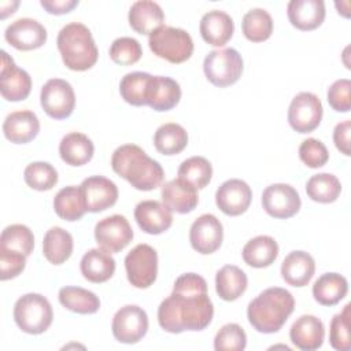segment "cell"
<instances>
[{
  "mask_svg": "<svg viewBox=\"0 0 351 351\" xmlns=\"http://www.w3.org/2000/svg\"><path fill=\"white\" fill-rule=\"evenodd\" d=\"M214 315V306L207 295L206 280L196 273L181 274L173 292L158 308V322L169 333L203 330Z\"/></svg>",
  "mask_w": 351,
  "mask_h": 351,
  "instance_id": "obj_1",
  "label": "cell"
},
{
  "mask_svg": "<svg viewBox=\"0 0 351 351\" xmlns=\"http://www.w3.org/2000/svg\"><path fill=\"white\" fill-rule=\"evenodd\" d=\"M111 167L138 191H152L160 186L165 178V171L159 162L149 158L136 144L118 147L111 156Z\"/></svg>",
  "mask_w": 351,
  "mask_h": 351,
  "instance_id": "obj_2",
  "label": "cell"
},
{
  "mask_svg": "<svg viewBox=\"0 0 351 351\" xmlns=\"http://www.w3.org/2000/svg\"><path fill=\"white\" fill-rule=\"evenodd\" d=\"M295 299L289 291L271 287L252 299L247 307V318L261 333L278 332L293 313Z\"/></svg>",
  "mask_w": 351,
  "mask_h": 351,
  "instance_id": "obj_3",
  "label": "cell"
},
{
  "mask_svg": "<svg viewBox=\"0 0 351 351\" xmlns=\"http://www.w3.org/2000/svg\"><path fill=\"white\" fill-rule=\"evenodd\" d=\"M64 66L74 71H85L95 66L99 51L90 30L80 22L63 26L56 38Z\"/></svg>",
  "mask_w": 351,
  "mask_h": 351,
  "instance_id": "obj_4",
  "label": "cell"
},
{
  "mask_svg": "<svg viewBox=\"0 0 351 351\" xmlns=\"http://www.w3.org/2000/svg\"><path fill=\"white\" fill-rule=\"evenodd\" d=\"M148 44L154 55L174 64L188 60L193 53L191 34L180 27L165 25L158 27L149 34Z\"/></svg>",
  "mask_w": 351,
  "mask_h": 351,
  "instance_id": "obj_5",
  "label": "cell"
},
{
  "mask_svg": "<svg viewBox=\"0 0 351 351\" xmlns=\"http://www.w3.org/2000/svg\"><path fill=\"white\" fill-rule=\"evenodd\" d=\"M53 311L48 299L40 293H26L14 306V319L18 328L29 335L44 333L52 324Z\"/></svg>",
  "mask_w": 351,
  "mask_h": 351,
  "instance_id": "obj_6",
  "label": "cell"
},
{
  "mask_svg": "<svg viewBox=\"0 0 351 351\" xmlns=\"http://www.w3.org/2000/svg\"><path fill=\"white\" fill-rule=\"evenodd\" d=\"M203 71L207 80L219 88L233 85L243 73L241 55L234 48H222L208 52L203 62Z\"/></svg>",
  "mask_w": 351,
  "mask_h": 351,
  "instance_id": "obj_7",
  "label": "cell"
},
{
  "mask_svg": "<svg viewBox=\"0 0 351 351\" xmlns=\"http://www.w3.org/2000/svg\"><path fill=\"white\" fill-rule=\"evenodd\" d=\"M129 282L136 288L151 287L158 274V254L148 244H137L125 258Z\"/></svg>",
  "mask_w": 351,
  "mask_h": 351,
  "instance_id": "obj_8",
  "label": "cell"
},
{
  "mask_svg": "<svg viewBox=\"0 0 351 351\" xmlns=\"http://www.w3.org/2000/svg\"><path fill=\"white\" fill-rule=\"evenodd\" d=\"M40 101L43 110L51 118H69L75 106L74 89L66 80L51 78L41 88Z\"/></svg>",
  "mask_w": 351,
  "mask_h": 351,
  "instance_id": "obj_9",
  "label": "cell"
},
{
  "mask_svg": "<svg viewBox=\"0 0 351 351\" xmlns=\"http://www.w3.org/2000/svg\"><path fill=\"white\" fill-rule=\"evenodd\" d=\"M111 329L114 337L119 343L134 344L147 335L148 315L141 307L126 304L115 313Z\"/></svg>",
  "mask_w": 351,
  "mask_h": 351,
  "instance_id": "obj_10",
  "label": "cell"
},
{
  "mask_svg": "<svg viewBox=\"0 0 351 351\" xmlns=\"http://www.w3.org/2000/svg\"><path fill=\"white\" fill-rule=\"evenodd\" d=\"M322 104L311 92L298 93L288 108V122L299 133H310L317 129L322 119Z\"/></svg>",
  "mask_w": 351,
  "mask_h": 351,
  "instance_id": "obj_11",
  "label": "cell"
},
{
  "mask_svg": "<svg viewBox=\"0 0 351 351\" xmlns=\"http://www.w3.org/2000/svg\"><path fill=\"white\" fill-rule=\"evenodd\" d=\"M95 239L99 247L110 254L119 252L132 241L133 229L123 215L114 214L96 223Z\"/></svg>",
  "mask_w": 351,
  "mask_h": 351,
  "instance_id": "obj_12",
  "label": "cell"
},
{
  "mask_svg": "<svg viewBox=\"0 0 351 351\" xmlns=\"http://www.w3.org/2000/svg\"><path fill=\"white\" fill-rule=\"evenodd\" d=\"M300 204L298 191L289 184H271L262 193V206L273 218H291L299 211Z\"/></svg>",
  "mask_w": 351,
  "mask_h": 351,
  "instance_id": "obj_13",
  "label": "cell"
},
{
  "mask_svg": "<svg viewBox=\"0 0 351 351\" xmlns=\"http://www.w3.org/2000/svg\"><path fill=\"white\" fill-rule=\"evenodd\" d=\"M32 90V78L27 71L19 69L14 59L1 51L0 66V92L3 99L8 101L25 100Z\"/></svg>",
  "mask_w": 351,
  "mask_h": 351,
  "instance_id": "obj_14",
  "label": "cell"
},
{
  "mask_svg": "<svg viewBox=\"0 0 351 351\" xmlns=\"http://www.w3.org/2000/svg\"><path fill=\"white\" fill-rule=\"evenodd\" d=\"M223 240L221 221L213 214H203L193 221L189 229V241L195 251L202 255L215 252Z\"/></svg>",
  "mask_w": 351,
  "mask_h": 351,
  "instance_id": "obj_15",
  "label": "cell"
},
{
  "mask_svg": "<svg viewBox=\"0 0 351 351\" xmlns=\"http://www.w3.org/2000/svg\"><path fill=\"white\" fill-rule=\"evenodd\" d=\"M4 38L19 51H32L45 44L47 29L36 19L19 18L7 26Z\"/></svg>",
  "mask_w": 351,
  "mask_h": 351,
  "instance_id": "obj_16",
  "label": "cell"
},
{
  "mask_svg": "<svg viewBox=\"0 0 351 351\" xmlns=\"http://www.w3.org/2000/svg\"><path fill=\"white\" fill-rule=\"evenodd\" d=\"M252 200L250 185L239 178H230L221 184L215 192V203L218 208L230 217H237L245 213Z\"/></svg>",
  "mask_w": 351,
  "mask_h": 351,
  "instance_id": "obj_17",
  "label": "cell"
},
{
  "mask_svg": "<svg viewBox=\"0 0 351 351\" xmlns=\"http://www.w3.org/2000/svg\"><path fill=\"white\" fill-rule=\"evenodd\" d=\"M86 211L100 213L112 207L118 200V188L114 181L103 176H92L81 182Z\"/></svg>",
  "mask_w": 351,
  "mask_h": 351,
  "instance_id": "obj_18",
  "label": "cell"
},
{
  "mask_svg": "<svg viewBox=\"0 0 351 351\" xmlns=\"http://www.w3.org/2000/svg\"><path fill=\"white\" fill-rule=\"evenodd\" d=\"M134 219L148 234H160L173 223V211L158 200H143L134 208Z\"/></svg>",
  "mask_w": 351,
  "mask_h": 351,
  "instance_id": "obj_19",
  "label": "cell"
},
{
  "mask_svg": "<svg viewBox=\"0 0 351 351\" xmlns=\"http://www.w3.org/2000/svg\"><path fill=\"white\" fill-rule=\"evenodd\" d=\"M291 341L295 347L302 351L318 350L325 337V326L315 315L304 314L300 315L291 326L289 330Z\"/></svg>",
  "mask_w": 351,
  "mask_h": 351,
  "instance_id": "obj_20",
  "label": "cell"
},
{
  "mask_svg": "<svg viewBox=\"0 0 351 351\" xmlns=\"http://www.w3.org/2000/svg\"><path fill=\"white\" fill-rule=\"evenodd\" d=\"M288 19L299 30H314L325 19L324 0H291L287 5Z\"/></svg>",
  "mask_w": 351,
  "mask_h": 351,
  "instance_id": "obj_21",
  "label": "cell"
},
{
  "mask_svg": "<svg viewBox=\"0 0 351 351\" xmlns=\"http://www.w3.org/2000/svg\"><path fill=\"white\" fill-rule=\"evenodd\" d=\"M200 34L213 47L225 45L233 36L234 23L229 14L221 10H211L200 19Z\"/></svg>",
  "mask_w": 351,
  "mask_h": 351,
  "instance_id": "obj_22",
  "label": "cell"
},
{
  "mask_svg": "<svg viewBox=\"0 0 351 351\" xmlns=\"http://www.w3.org/2000/svg\"><path fill=\"white\" fill-rule=\"evenodd\" d=\"M3 132L5 138L11 143L26 144L38 134L40 121L33 111H14L4 119Z\"/></svg>",
  "mask_w": 351,
  "mask_h": 351,
  "instance_id": "obj_23",
  "label": "cell"
},
{
  "mask_svg": "<svg viewBox=\"0 0 351 351\" xmlns=\"http://www.w3.org/2000/svg\"><path fill=\"white\" fill-rule=\"evenodd\" d=\"M197 189L181 178H174L162 186V200L171 210L178 214H188L197 206Z\"/></svg>",
  "mask_w": 351,
  "mask_h": 351,
  "instance_id": "obj_24",
  "label": "cell"
},
{
  "mask_svg": "<svg viewBox=\"0 0 351 351\" xmlns=\"http://www.w3.org/2000/svg\"><path fill=\"white\" fill-rule=\"evenodd\" d=\"M315 271L314 258L306 251L289 252L281 263V276L288 285L304 287L307 285Z\"/></svg>",
  "mask_w": 351,
  "mask_h": 351,
  "instance_id": "obj_25",
  "label": "cell"
},
{
  "mask_svg": "<svg viewBox=\"0 0 351 351\" xmlns=\"http://www.w3.org/2000/svg\"><path fill=\"white\" fill-rule=\"evenodd\" d=\"M129 25L140 34H151L165 23L162 7L151 0L134 1L129 10Z\"/></svg>",
  "mask_w": 351,
  "mask_h": 351,
  "instance_id": "obj_26",
  "label": "cell"
},
{
  "mask_svg": "<svg viewBox=\"0 0 351 351\" xmlns=\"http://www.w3.org/2000/svg\"><path fill=\"white\" fill-rule=\"evenodd\" d=\"M180 99L181 88L176 80L165 75H152L147 106L155 111H169L178 104Z\"/></svg>",
  "mask_w": 351,
  "mask_h": 351,
  "instance_id": "obj_27",
  "label": "cell"
},
{
  "mask_svg": "<svg viewBox=\"0 0 351 351\" xmlns=\"http://www.w3.org/2000/svg\"><path fill=\"white\" fill-rule=\"evenodd\" d=\"M80 269L88 281L95 284L106 282L115 271V259L103 248H92L84 254Z\"/></svg>",
  "mask_w": 351,
  "mask_h": 351,
  "instance_id": "obj_28",
  "label": "cell"
},
{
  "mask_svg": "<svg viewBox=\"0 0 351 351\" xmlns=\"http://www.w3.org/2000/svg\"><path fill=\"white\" fill-rule=\"evenodd\" d=\"M59 154L62 160L67 165L82 166L93 158L95 145L86 134L71 132L60 140Z\"/></svg>",
  "mask_w": 351,
  "mask_h": 351,
  "instance_id": "obj_29",
  "label": "cell"
},
{
  "mask_svg": "<svg viewBox=\"0 0 351 351\" xmlns=\"http://www.w3.org/2000/svg\"><path fill=\"white\" fill-rule=\"evenodd\" d=\"M243 259L248 266L262 269L270 266L278 256V244L271 236L261 234L243 247Z\"/></svg>",
  "mask_w": 351,
  "mask_h": 351,
  "instance_id": "obj_30",
  "label": "cell"
},
{
  "mask_svg": "<svg viewBox=\"0 0 351 351\" xmlns=\"http://www.w3.org/2000/svg\"><path fill=\"white\" fill-rule=\"evenodd\" d=\"M247 274L234 265L222 266L215 276V291L222 300L233 302L247 289Z\"/></svg>",
  "mask_w": 351,
  "mask_h": 351,
  "instance_id": "obj_31",
  "label": "cell"
},
{
  "mask_svg": "<svg viewBox=\"0 0 351 351\" xmlns=\"http://www.w3.org/2000/svg\"><path fill=\"white\" fill-rule=\"evenodd\" d=\"M73 236L60 226H53L44 234L43 254L52 265L64 263L73 254Z\"/></svg>",
  "mask_w": 351,
  "mask_h": 351,
  "instance_id": "obj_32",
  "label": "cell"
},
{
  "mask_svg": "<svg viewBox=\"0 0 351 351\" xmlns=\"http://www.w3.org/2000/svg\"><path fill=\"white\" fill-rule=\"evenodd\" d=\"M348 282L339 273H325L313 285V296L322 306H335L346 298Z\"/></svg>",
  "mask_w": 351,
  "mask_h": 351,
  "instance_id": "obj_33",
  "label": "cell"
},
{
  "mask_svg": "<svg viewBox=\"0 0 351 351\" xmlns=\"http://www.w3.org/2000/svg\"><path fill=\"white\" fill-rule=\"evenodd\" d=\"M53 210L56 215L64 221H78L86 213V206L81 186H64L53 199Z\"/></svg>",
  "mask_w": 351,
  "mask_h": 351,
  "instance_id": "obj_34",
  "label": "cell"
},
{
  "mask_svg": "<svg viewBox=\"0 0 351 351\" xmlns=\"http://www.w3.org/2000/svg\"><path fill=\"white\" fill-rule=\"evenodd\" d=\"M154 144L156 151L162 155H177L185 149L188 144V133L181 125L169 122L156 129Z\"/></svg>",
  "mask_w": 351,
  "mask_h": 351,
  "instance_id": "obj_35",
  "label": "cell"
},
{
  "mask_svg": "<svg viewBox=\"0 0 351 351\" xmlns=\"http://www.w3.org/2000/svg\"><path fill=\"white\" fill-rule=\"evenodd\" d=\"M58 298L60 304L73 313L93 314L100 308L99 296L81 287H63Z\"/></svg>",
  "mask_w": 351,
  "mask_h": 351,
  "instance_id": "obj_36",
  "label": "cell"
},
{
  "mask_svg": "<svg viewBox=\"0 0 351 351\" xmlns=\"http://www.w3.org/2000/svg\"><path fill=\"white\" fill-rule=\"evenodd\" d=\"M151 80L152 75L144 71L125 74L119 82V93L122 99L132 106H147Z\"/></svg>",
  "mask_w": 351,
  "mask_h": 351,
  "instance_id": "obj_37",
  "label": "cell"
},
{
  "mask_svg": "<svg viewBox=\"0 0 351 351\" xmlns=\"http://www.w3.org/2000/svg\"><path fill=\"white\" fill-rule=\"evenodd\" d=\"M241 29L247 40L252 43H262L273 33L271 15L263 8H252L244 14Z\"/></svg>",
  "mask_w": 351,
  "mask_h": 351,
  "instance_id": "obj_38",
  "label": "cell"
},
{
  "mask_svg": "<svg viewBox=\"0 0 351 351\" xmlns=\"http://www.w3.org/2000/svg\"><path fill=\"white\" fill-rule=\"evenodd\" d=\"M307 196L318 203H333L341 192L339 178L330 173H319L311 176L306 184Z\"/></svg>",
  "mask_w": 351,
  "mask_h": 351,
  "instance_id": "obj_39",
  "label": "cell"
},
{
  "mask_svg": "<svg viewBox=\"0 0 351 351\" xmlns=\"http://www.w3.org/2000/svg\"><path fill=\"white\" fill-rule=\"evenodd\" d=\"M0 248L10 250L29 256L34 248L33 232L22 223H12L4 228L0 236Z\"/></svg>",
  "mask_w": 351,
  "mask_h": 351,
  "instance_id": "obj_40",
  "label": "cell"
},
{
  "mask_svg": "<svg viewBox=\"0 0 351 351\" xmlns=\"http://www.w3.org/2000/svg\"><path fill=\"white\" fill-rule=\"evenodd\" d=\"M213 176L211 163L203 156H191L178 167V178L186 181L196 189H203L208 185Z\"/></svg>",
  "mask_w": 351,
  "mask_h": 351,
  "instance_id": "obj_41",
  "label": "cell"
},
{
  "mask_svg": "<svg viewBox=\"0 0 351 351\" xmlns=\"http://www.w3.org/2000/svg\"><path fill=\"white\" fill-rule=\"evenodd\" d=\"M25 182L36 191H49L58 182V171L48 162H33L23 171Z\"/></svg>",
  "mask_w": 351,
  "mask_h": 351,
  "instance_id": "obj_42",
  "label": "cell"
},
{
  "mask_svg": "<svg viewBox=\"0 0 351 351\" xmlns=\"http://www.w3.org/2000/svg\"><path fill=\"white\" fill-rule=\"evenodd\" d=\"M350 307L347 303L341 313L336 314L330 321L329 328V341L330 346L337 351H350L351 336H350Z\"/></svg>",
  "mask_w": 351,
  "mask_h": 351,
  "instance_id": "obj_43",
  "label": "cell"
},
{
  "mask_svg": "<svg viewBox=\"0 0 351 351\" xmlns=\"http://www.w3.org/2000/svg\"><path fill=\"white\" fill-rule=\"evenodd\" d=\"M143 48L133 37H119L112 41L110 47V58L114 63L121 66L134 64L140 60Z\"/></svg>",
  "mask_w": 351,
  "mask_h": 351,
  "instance_id": "obj_44",
  "label": "cell"
},
{
  "mask_svg": "<svg viewBox=\"0 0 351 351\" xmlns=\"http://www.w3.org/2000/svg\"><path fill=\"white\" fill-rule=\"evenodd\" d=\"M247 346V335L239 324H226L215 335L217 351H243Z\"/></svg>",
  "mask_w": 351,
  "mask_h": 351,
  "instance_id": "obj_45",
  "label": "cell"
},
{
  "mask_svg": "<svg viewBox=\"0 0 351 351\" xmlns=\"http://www.w3.org/2000/svg\"><path fill=\"white\" fill-rule=\"evenodd\" d=\"M299 158L307 167L318 169L328 162L329 152L322 141L310 137L302 141L299 147Z\"/></svg>",
  "mask_w": 351,
  "mask_h": 351,
  "instance_id": "obj_46",
  "label": "cell"
},
{
  "mask_svg": "<svg viewBox=\"0 0 351 351\" xmlns=\"http://www.w3.org/2000/svg\"><path fill=\"white\" fill-rule=\"evenodd\" d=\"M329 106L337 112H348L351 110V81L340 78L335 81L326 93Z\"/></svg>",
  "mask_w": 351,
  "mask_h": 351,
  "instance_id": "obj_47",
  "label": "cell"
},
{
  "mask_svg": "<svg viewBox=\"0 0 351 351\" xmlns=\"http://www.w3.org/2000/svg\"><path fill=\"white\" fill-rule=\"evenodd\" d=\"M26 266V256L16 251L0 248V280H11L18 277Z\"/></svg>",
  "mask_w": 351,
  "mask_h": 351,
  "instance_id": "obj_48",
  "label": "cell"
},
{
  "mask_svg": "<svg viewBox=\"0 0 351 351\" xmlns=\"http://www.w3.org/2000/svg\"><path fill=\"white\" fill-rule=\"evenodd\" d=\"M350 133H351V121L350 119L339 122L333 130L335 145L346 156L351 155L350 154Z\"/></svg>",
  "mask_w": 351,
  "mask_h": 351,
  "instance_id": "obj_49",
  "label": "cell"
},
{
  "mask_svg": "<svg viewBox=\"0 0 351 351\" xmlns=\"http://www.w3.org/2000/svg\"><path fill=\"white\" fill-rule=\"evenodd\" d=\"M41 7L47 12L53 15H62L70 12L74 7L78 5V0H41Z\"/></svg>",
  "mask_w": 351,
  "mask_h": 351,
  "instance_id": "obj_50",
  "label": "cell"
},
{
  "mask_svg": "<svg viewBox=\"0 0 351 351\" xmlns=\"http://www.w3.org/2000/svg\"><path fill=\"white\" fill-rule=\"evenodd\" d=\"M19 5V1H5V3H1V18L4 19L8 14H14L15 12V8Z\"/></svg>",
  "mask_w": 351,
  "mask_h": 351,
  "instance_id": "obj_51",
  "label": "cell"
},
{
  "mask_svg": "<svg viewBox=\"0 0 351 351\" xmlns=\"http://www.w3.org/2000/svg\"><path fill=\"white\" fill-rule=\"evenodd\" d=\"M335 5H336V8H337V12L339 14H341L343 16H346V18H348L350 16V3L348 1H336L335 3Z\"/></svg>",
  "mask_w": 351,
  "mask_h": 351,
  "instance_id": "obj_52",
  "label": "cell"
}]
</instances>
